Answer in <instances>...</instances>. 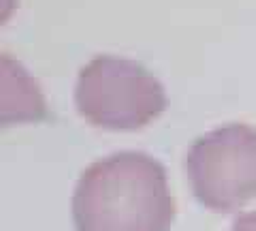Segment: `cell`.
I'll use <instances>...</instances> for the list:
<instances>
[{"label": "cell", "instance_id": "5", "mask_svg": "<svg viewBox=\"0 0 256 231\" xmlns=\"http://www.w3.org/2000/svg\"><path fill=\"white\" fill-rule=\"evenodd\" d=\"M230 231H256V210L254 212H248L237 216L233 222V229Z\"/></svg>", "mask_w": 256, "mask_h": 231}, {"label": "cell", "instance_id": "4", "mask_svg": "<svg viewBox=\"0 0 256 231\" xmlns=\"http://www.w3.org/2000/svg\"><path fill=\"white\" fill-rule=\"evenodd\" d=\"M45 116V101L36 82L20 62L2 56V122L38 120Z\"/></svg>", "mask_w": 256, "mask_h": 231}, {"label": "cell", "instance_id": "1", "mask_svg": "<svg viewBox=\"0 0 256 231\" xmlns=\"http://www.w3.org/2000/svg\"><path fill=\"white\" fill-rule=\"evenodd\" d=\"M173 220L166 169L146 152L124 150L100 158L77 182V231H169Z\"/></svg>", "mask_w": 256, "mask_h": 231}, {"label": "cell", "instance_id": "3", "mask_svg": "<svg viewBox=\"0 0 256 231\" xmlns=\"http://www.w3.org/2000/svg\"><path fill=\"white\" fill-rule=\"evenodd\" d=\"M192 193L214 212H235L256 199V129L226 124L205 133L186 154Z\"/></svg>", "mask_w": 256, "mask_h": 231}, {"label": "cell", "instance_id": "2", "mask_svg": "<svg viewBox=\"0 0 256 231\" xmlns=\"http://www.w3.org/2000/svg\"><path fill=\"white\" fill-rule=\"evenodd\" d=\"M77 111L107 131H137L166 107L164 86L139 62L120 56H96L79 71Z\"/></svg>", "mask_w": 256, "mask_h": 231}]
</instances>
